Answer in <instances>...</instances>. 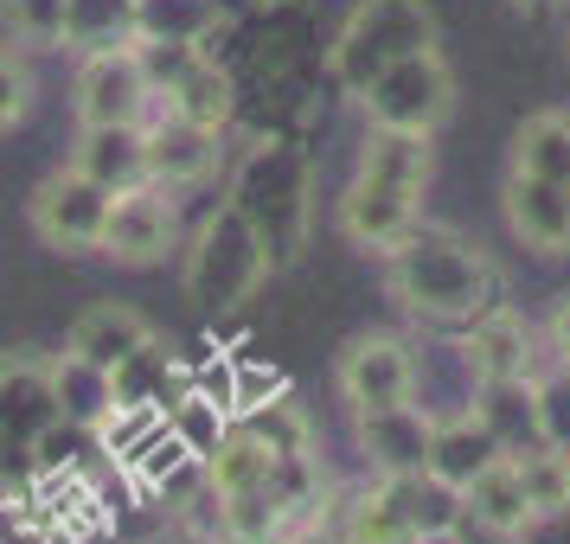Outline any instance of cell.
<instances>
[{
	"label": "cell",
	"mask_w": 570,
	"mask_h": 544,
	"mask_svg": "<svg viewBox=\"0 0 570 544\" xmlns=\"http://www.w3.org/2000/svg\"><path fill=\"white\" fill-rule=\"evenodd\" d=\"M385 283L404 308L436 320V327H468L474 314H488L500 301L493 257L449 225H411L385 250Z\"/></svg>",
	"instance_id": "obj_1"
},
{
	"label": "cell",
	"mask_w": 570,
	"mask_h": 544,
	"mask_svg": "<svg viewBox=\"0 0 570 544\" xmlns=\"http://www.w3.org/2000/svg\"><path fill=\"white\" fill-rule=\"evenodd\" d=\"M155 90L141 78V58L135 46H109V52H83L78 58V122H148Z\"/></svg>",
	"instance_id": "obj_8"
},
{
	"label": "cell",
	"mask_w": 570,
	"mask_h": 544,
	"mask_svg": "<svg viewBox=\"0 0 570 544\" xmlns=\"http://www.w3.org/2000/svg\"><path fill=\"white\" fill-rule=\"evenodd\" d=\"M430 429H436V411L430 404H391V411H360V448L379 481H397V474H423L430 462Z\"/></svg>",
	"instance_id": "obj_13"
},
{
	"label": "cell",
	"mask_w": 570,
	"mask_h": 544,
	"mask_svg": "<svg viewBox=\"0 0 570 544\" xmlns=\"http://www.w3.org/2000/svg\"><path fill=\"white\" fill-rule=\"evenodd\" d=\"M167 116H180V122H199V129H218L225 135V122H232V109H237V97H232V71L218 65L212 52H193L186 58V71L167 90L155 97Z\"/></svg>",
	"instance_id": "obj_19"
},
{
	"label": "cell",
	"mask_w": 570,
	"mask_h": 544,
	"mask_svg": "<svg viewBox=\"0 0 570 544\" xmlns=\"http://www.w3.org/2000/svg\"><path fill=\"white\" fill-rule=\"evenodd\" d=\"M141 135H148V186H160V192H186V186L218 174V129L180 122V116H167L155 103Z\"/></svg>",
	"instance_id": "obj_11"
},
{
	"label": "cell",
	"mask_w": 570,
	"mask_h": 544,
	"mask_svg": "<svg viewBox=\"0 0 570 544\" xmlns=\"http://www.w3.org/2000/svg\"><path fill=\"white\" fill-rule=\"evenodd\" d=\"M65 46L78 58L135 46V0H65Z\"/></svg>",
	"instance_id": "obj_25"
},
{
	"label": "cell",
	"mask_w": 570,
	"mask_h": 544,
	"mask_svg": "<svg viewBox=\"0 0 570 544\" xmlns=\"http://www.w3.org/2000/svg\"><path fill=\"white\" fill-rule=\"evenodd\" d=\"M340 390L353 411H391L416 397V353L397 334H360L340 353Z\"/></svg>",
	"instance_id": "obj_7"
},
{
	"label": "cell",
	"mask_w": 570,
	"mask_h": 544,
	"mask_svg": "<svg viewBox=\"0 0 570 544\" xmlns=\"http://www.w3.org/2000/svg\"><path fill=\"white\" fill-rule=\"evenodd\" d=\"M455 359L474 385H500V378H539V334L519 320L513 308L493 301L488 314H474L455 339Z\"/></svg>",
	"instance_id": "obj_9"
},
{
	"label": "cell",
	"mask_w": 570,
	"mask_h": 544,
	"mask_svg": "<svg viewBox=\"0 0 570 544\" xmlns=\"http://www.w3.org/2000/svg\"><path fill=\"white\" fill-rule=\"evenodd\" d=\"M436 135H411V129H372L360 148V174L391 186H411V192H430V174H436Z\"/></svg>",
	"instance_id": "obj_21"
},
{
	"label": "cell",
	"mask_w": 570,
	"mask_h": 544,
	"mask_svg": "<svg viewBox=\"0 0 570 544\" xmlns=\"http://www.w3.org/2000/svg\"><path fill=\"white\" fill-rule=\"evenodd\" d=\"M436 46V13L423 0H360L353 20L334 39V78L346 97H360L385 65Z\"/></svg>",
	"instance_id": "obj_2"
},
{
	"label": "cell",
	"mask_w": 570,
	"mask_h": 544,
	"mask_svg": "<svg viewBox=\"0 0 570 544\" xmlns=\"http://www.w3.org/2000/svg\"><path fill=\"white\" fill-rule=\"evenodd\" d=\"M232 206L250 218V231L263 237V250L269 263H283L302 250V231H308V160L283 148V141H269L250 155V167L237 174V192Z\"/></svg>",
	"instance_id": "obj_3"
},
{
	"label": "cell",
	"mask_w": 570,
	"mask_h": 544,
	"mask_svg": "<svg viewBox=\"0 0 570 544\" xmlns=\"http://www.w3.org/2000/svg\"><path fill=\"white\" fill-rule=\"evenodd\" d=\"M276 544H346V532H340V518H321V513H308V518H295Z\"/></svg>",
	"instance_id": "obj_31"
},
{
	"label": "cell",
	"mask_w": 570,
	"mask_h": 544,
	"mask_svg": "<svg viewBox=\"0 0 570 544\" xmlns=\"http://www.w3.org/2000/svg\"><path fill=\"white\" fill-rule=\"evenodd\" d=\"M155 339V320L148 314H135L129 301H97V308H83L78 320H71V339H65V353L83 365H104V372H116V365L129 359V353H141Z\"/></svg>",
	"instance_id": "obj_17"
},
{
	"label": "cell",
	"mask_w": 570,
	"mask_h": 544,
	"mask_svg": "<svg viewBox=\"0 0 570 544\" xmlns=\"http://www.w3.org/2000/svg\"><path fill=\"white\" fill-rule=\"evenodd\" d=\"M513 474H519V487H525L532 518L570 506V448H564V442H532V448H519Z\"/></svg>",
	"instance_id": "obj_26"
},
{
	"label": "cell",
	"mask_w": 570,
	"mask_h": 544,
	"mask_svg": "<svg viewBox=\"0 0 570 544\" xmlns=\"http://www.w3.org/2000/svg\"><path fill=\"white\" fill-rule=\"evenodd\" d=\"M269 397H283V378H276V372H263V365H232V416L257 411Z\"/></svg>",
	"instance_id": "obj_29"
},
{
	"label": "cell",
	"mask_w": 570,
	"mask_h": 544,
	"mask_svg": "<svg viewBox=\"0 0 570 544\" xmlns=\"http://www.w3.org/2000/svg\"><path fill=\"white\" fill-rule=\"evenodd\" d=\"M0 20L7 32L32 46V52H52L65 46V0H0Z\"/></svg>",
	"instance_id": "obj_27"
},
{
	"label": "cell",
	"mask_w": 570,
	"mask_h": 544,
	"mask_svg": "<svg viewBox=\"0 0 570 544\" xmlns=\"http://www.w3.org/2000/svg\"><path fill=\"white\" fill-rule=\"evenodd\" d=\"M109 199H116L109 186L83 180L78 167H65V174H52V180L32 192V231L46 237L52 250H97Z\"/></svg>",
	"instance_id": "obj_10"
},
{
	"label": "cell",
	"mask_w": 570,
	"mask_h": 544,
	"mask_svg": "<svg viewBox=\"0 0 570 544\" xmlns=\"http://www.w3.org/2000/svg\"><path fill=\"white\" fill-rule=\"evenodd\" d=\"M263 276H269V250H263V237L250 231V218L237 206L206 218V231H199L193 257H186V295H193L199 308H237V301L257 295Z\"/></svg>",
	"instance_id": "obj_4"
},
{
	"label": "cell",
	"mask_w": 570,
	"mask_h": 544,
	"mask_svg": "<svg viewBox=\"0 0 570 544\" xmlns=\"http://www.w3.org/2000/svg\"><path fill=\"white\" fill-rule=\"evenodd\" d=\"M180 244V211H174V192L160 186H129L109 199V218H104V237L97 250L122 269H155L167 263V250Z\"/></svg>",
	"instance_id": "obj_6"
},
{
	"label": "cell",
	"mask_w": 570,
	"mask_h": 544,
	"mask_svg": "<svg viewBox=\"0 0 570 544\" xmlns=\"http://www.w3.org/2000/svg\"><path fill=\"white\" fill-rule=\"evenodd\" d=\"M462 525H481V532H493L500 544H513L519 532L532 525V506H525V487H519V474H513V455L488 462L462 487Z\"/></svg>",
	"instance_id": "obj_18"
},
{
	"label": "cell",
	"mask_w": 570,
	"mask_h": 544,
	"mask_svg": "<svg viewBox=\"0 0 570 544\" xmlns=\"http://www.w3.org/2000/svg\"><path fill=\"white\" fill-rule=\"evenodd\" d=\"M71 167H78L83 180L109 186V192L148 186V135H141V122H97V129H78Z\"/></svg>",
	"instance_id": "obj_15"
},
{
	"label": "cell",
	"mask_w": 570,
	"mask_h": 544,
	"mask_svg": "<svg viewBox=\"0 0 570 544\" xmlns=\"http://www.w3.org/2000/svg\"><path fill=\"white\" fill-rule=\"evenodd\" d=\"M218 0H135V39L160 46H206L218 32Z\"/></svg>",
	"instance_id": "obj_24"
},
{
	"label": "cell",
	"mask_w": 570,
	"mask_h": 544,
	"mask_svg": "<svg viewBox=\"0 0 570 544\" xmlns=\"http://www.w3.org/2000/svg\"><path fill=\"white\" fill-rule=\"evenodd\" d=\"M544 359L570 378V295H558V308H551V320H544Z\"/></svg>",
	"instance_id": "obj_30"
},
{
	"label": "cell",
	"mask_w": 570,
	"mask_h": 544,
	"mask_svg": "<svg viewBox=\"0 0 570 544\" xmlns=\"http://www.w3.org/2000/svg\"><path fill=\"white\" fill-rule=\"evenodd\" d=\"M507 448H500V436H493L488 423H481V411L468 404V411L455 416H436V429H430V462H423V474L430 481H442V487L462 493L474 474L488 462H500Z\"/></svg>",
	"instance_id": "obj_16"
},
{
	"label": "cell",
	"mask_w": 570,
	"mask_h": 544,
	"mask_svg": "<svg viewBox=\"0 0 570 544\" xmlns=\"http://www.w3.org/2000/svg\"><path fill=\"white\" fill-rule=\"evenodd\" d=\"M46 372H52V404L71 429H104L109 416H116V385H109L104 365H83V359L65 353V359L46 365Z\"/></svg>",
	"instance_id": "obj_22"
},
{
	"label": "cell",
	"mask_w": 570,
	"mask_h": 544,
	"mask_svg": "<svg viewBox=\"0 0 570 544\" xmlns=\"http://www.w3.org/2000/svg\"><path fill=\"white\" fill-rule=\"evenodd\" d=\"M513 7H544V0H513Z\"/></svg>",
	"instance_id": "obj_34"
},
{
	"label": "cell",
	"mask_w": 570,
	"mask_h": 544,
	"mask_svg": "<svg viewBox=\"0 0 570 544\" xmlns=\"http://www.w3.org/2000/svg\"><path fill=\"white\" fill-rule=\"evenodd\" d=\"M365 116H372V129H411V135H436L449 122V109H455V71L442 65V52H411L385 65L379 78L360 90Z\"/></svg>",
	"instance_id": "obj_5"
},
{
	"label": "cell",
	"mask_w": 570,
	"mask_h": 544,
	"mask_svg": "<svg viewBox=\"0 0 570 544\" xmlns=\"http://www.w3.org/2000/svg\"><path fill=\"white\" fill-rule=\"evenodd\" d=\"M513 174L570 186V109H539L513 135Z\"/></svg>",
	"instance_id": "obj_23"
},
{
	"label": "cell",
	"mask_w": 570,
	"mask_h": 544,
	"mask_svg": "<svg viewBox=\"0 0 570 544\" xmlns=\"http://www.w3.org/2000/svg\"><path fill=\"white\" fill-rule=\"evenodd\" d=\"M423 192H411V186H391V180H372V174H353V186L340 192V231L353 237L360 250H379L385 257L397 237L411 231L416 218H423V206H416Z\"/></svg>",
	"instance_id": "obj_12"
},
{
	"label": "cell",
	"mask_w": 570,
	"mask_h": 544,
	"mask_svg": "<svg viewBox=\"0 0 570 544\" xmlns=\"http://www.w3.org/2000/svg\"><path fill=\"white\" fill-rule=\"evenodd\" d=\"M507 231L532 250V257H570V186L532 180V174H507Z\"/></svg>",
	"instance_id": "obj_14"
},
{
	"label": "cell",
	"mask_w": 570,
	"mask_h": 544,
	"mask_svg": "<svg viewBox=\"0 0 570 544\" xmlns=\"http://www.w3.org/2000/svg\"><path fill=\"white\" fill-rule=\"evenodd\" d=\"M27 109H32V71H27V58L0 46V129H13Z\"/></svg>",
	"instance_id": "obj_28"
},
{
	"label": "cell",
	"mask_w": 570,
	"mask_h": 544,
	"mask_svg": "<svg viewBox=\"0 0 570 544\" xmlns=\"http://www.w3.org/2000/svg\"><path fill=\"white\" fill-rule=\"evenodd\" d=\"M13 455H27V448H20V442H7V436H0V487H7V467H13Z\"/></svg>",
	"instance_id": "obj_33"
},
{
	"label": "cell",
	"mask_w": 570,
	"mask_h": 544,
	"mask_svg": "<svg viewBox=\"0 0 570 544\" xmlns=\"http://www.w3.org/2000/svg\"><path fill=\"white\" fill-rule=\"evenodd\" d=\"M58 423V404H52V372L32 359H7L0 365V436L32 448V436Z\"/></svg>",
	"instance_id": "obj_20"
},
{
	"label": "cell",
	"mask_w": 570,
	"mask_h": 544,
	"mask_svg": "<svg viewBox=\"0 0 570 544\" xmlns=\"http://www.w3.org/2000/svg\"><path fill=\"white\" fill-rule=\"evenodd\" d=\"M148 544H212V538H206V532H193V525H180V518H174V525H167L160 538H148Z\"/></svg>",
	"instance_id": "obj_32"
}]
</instances>
